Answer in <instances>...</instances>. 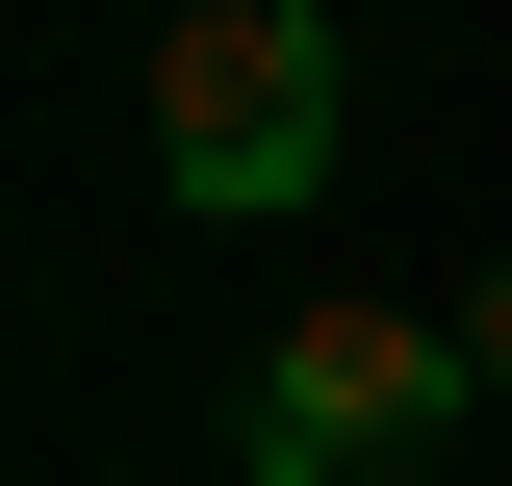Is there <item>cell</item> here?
I'll return each instance as SVG.
<instances>
[{"instance_id":"cell-1","label":"cell","mask_w":512,"mask_h":486,"mask_svg":"<svg viewBox=\"0 0 512 486\" xmlns=\"http://www.w3.org/2000/svg\"><path fill=\"white\" fill-rule=\"evenodd\" d=\"M359 0H205V26H154V205H205V231H282V205L333 180V128H359Z\"/></svg>"},{"instance_id":"cell-2","label":"cell","mask_w":512,"mask_h":486,"mask_svg":"<svg viewBox=\"0 0 512 486\" xmlns=\"http://www.w3.org/2000/svg\"><path fill=\"white\" fill-rule=\"evenodd\" d=\"M461 410H487V384H461V307L333 282V307L256 333V384H231V486H410Z\"/></svg>"},{"instance_id":"cell-3","label":"cell","mask_w":512,"mask_h":486,"mask_svg":"<svg viewBox=\"0 0 512 486\" xmlns=\"http://www.w3.org/2000/svg\"><path fill=\"white\" fill-rule=\"evenodd\" d=\"M461 384H487V410H512V256H487V282H461Z\"/></svg>"}]
</instances>
